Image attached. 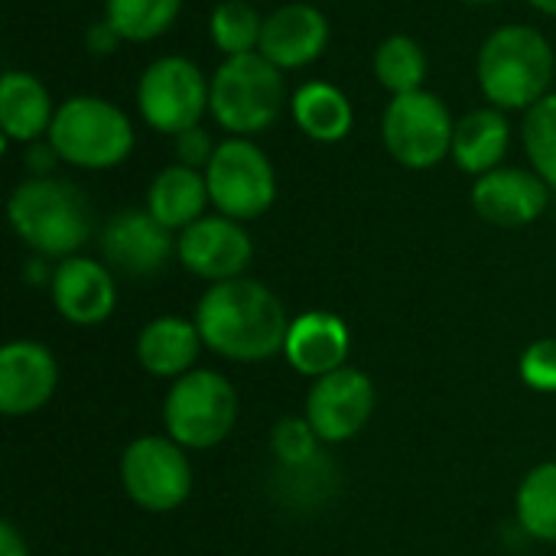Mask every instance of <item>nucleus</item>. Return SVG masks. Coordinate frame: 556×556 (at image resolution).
<instances>
[{
    "label": "nucleus",
    "mask_w": 556,
    "mask_h": 556,
    "mask_svg": "<svg viewBox=\"0 0 556 556\" xmlns=\"http://www.w3.org/2000/svg\"><path fill=\"white\" fill-rule=\"evenodd\" d=\"M538 13H544V16H554L556 20V0H528Z\"/></svg>",
    "instance_id": "nucleus-34"
},
{
    "label": "nucleus",
    "mask_w": 556,
    "mask_h": 556,
    "mask_svg": "<svg viewBox=\"0 0 556 556\" xmlns=\"http://www.w3.org/2000/svg\"><path fill=\"white\" fill-rule=\"evenodd\" d=\"M261 33H264V16L248 0H218L208 16V36L225 59L257 52Z\"/></svg>",
    "instance_id": "nucleus-27"
},
{
    "label": "nucleus",
    "mask_w": 556,
    "mask_h": 556,
    "mask_svg": "<svg viewBox=\"0 0 556 556\" xmlns=\"http://www.w3.org/2000/svg\"><path fill=\"white\" fill-rule=\"evenodd\" d=\"M521 147L531 169L556 192V91L544 94L521 121Z\"/></svg>",
    "instance_id": "nucleus-28"
},
{
    "label": "nucleus",
    "mask_w": 556,
    "mask_h": 556,
    "mask_svg": "<svg viewBox=\"0 0 556 556\" xmlns=\"http://www.w3.org/2000/svg\"><path fill=\"white\" fill-rule=\"evenodd\" d=\"M349 352H352V332L342 316L329 309H309L293 316L283 358L296 375L309 381L332 375L349 365Z\"/></svg>",
    "instance_id": "nucleus-18"
},
{
    "label": "nucleus",
    "mask_w": 556,
    "mask_h": 556,
    "mask_svg": "<svg viewBox=\"0 0 556 556\" xmlns=\"http://www.w3.org/2000/svg\"><path fill=\"white\" fill-rule=\"evenodd\" d=\"M208 182L202 169L182 166V163H169L163 166L150 186H147V202L143 208L166 225L173 235L186 231L189 225H195L202 215H208Z\"/></svg>",
    "instance_id": "nucleus-22"
},
{
    "label": "nucleus",
    "mask_w": 556,
    "mask_h": 556,
    "mask_svg": "<svg viewBox=\"0 0 556 556\" xmlns=\"http://www.w3.org/2000/svg\"><path fill=\"white\" fill-rule=\"evenodd\" d=\"M287 72L267 62L261 52L222 59L212 72L208 117L228 137H257L270 130L290 108Z\"/></svg>",
    "instance_id": "nucleus-4"
},
{
    "label": "nucleus",
    "mask_w": 556,
    "mask_h": 556,
    "mask_svg": "<svg viewBox=\"0 0 556 556\" xmlns=\"http://www.w3.org/2000/svg\"><path fill=\"white\" fill-rule=\"evenodd\" d=\"M173 147H176V163L192 166V169H202V173H205V166L212 163V156H215V150H218L215 137L205 130V124L189 127V130H182L179 137H173Z\"/></svg>",
    "instance_id": "nucleus-31"
},
{
    "label": "nucleus",
    "mask_w": 556,
    "mask_h": 556,
    "mask_svg": "<svg viewBox=\"0 0 556 556\" xmlns=\"http://www.w3.org/2000/svg\"><path fill=\"white\" fill-rule=\"evenodd\" d=\"M176 261L199 280L225 283L248 274L254 261V241L244 222L208 212L195 225L176 235Z\"/></svg>",
    "instance_id": "nucleus-13"
},
{
    "label": "nucleus",
    "mask_w": 556,
    "mask_h": 556,
    "mask_svg": "<svg viewBox=\"0 0 556 556\" xmlns=\"http://www.w3.org/2000/svg\"><path fill=\"white\" fill-rule=\"evenodd\" d=\"M371 72H375V81L391 94H410V91H420L427 85V75H430V59H427V49L407 36V33H391L384 36L378 46H375V55H371Z\"/></svg>",
    "instance_id": "nucleus-24"
},
{
    "label": "nucleus",
    "mask_w": 556,
    "mask_h": 556,
    "mask_svg": "<svg viewBox=\"0 0 556 556\" xmlns=\"http://www.w3.org/2000/svg\"><path fill=\"white\" fill-rule=\"evenodd\" d=\"M46 140L59 163L101 173L121 166L130 156L137 134L130 114L117 101L101 94H72L59 101Z\"/></svg>",
    "instance_id": "nucleus-5"
},
{
    "label": "nucleus",
    "mask_w": 556,
    "mask_h": 556,
    "mask_svg": "<svg viewBox=\"0 0 556 556\" xmlns=\"http://www.w3.org/2000/svg\"><path fill=\"white\" fill-rule=\"evenodd\" d=\"M192 319L205 349L238 365H257L283 355L293 323L283 300L267 283L251 277L212 283L202 293Z\"/></svg>",
    "instance_id": "nucleus-1"
},
{
    "label": "nucleus",
    "mask_w": 556,
    "mask_h": 556,
    "mask_svg": "<svg viewBox=\"0 0 556 556\" xmlns=\"http://www.w3.org/2000/svg\"><path fill=\"white\" fill-rule=\"evenodd\" d=\"M13 235L46 261L81 254L94 235V212L88 195L62 176H26L7 199Z\"/></svg>",
    "instance_id": "nucleus-2"
},
{
    "label": "nucleus",
    "mask_w": 556,
    "mask_h": 556,
    "mask_svg": "<svg viewBox=\"0 0 556 556\" xmlns=\"http://www.w3.org/2000/svg\"><path fill=\"white\" fill-rule=\"evenodd\" d=\"M55 101L46 81L33 72L10 68L0 81V134L3 143H39L49 137L52 117H55Z\"/></svg>",
    "instance_id": "nucleus-19"
},
{
    "label": "nucleus",
    "mask_w": 556,
    "mask_h": 556,
    "mask_svg": "<svg viewBox=\"0 0 556 556\" xmlns=\"http://www.w3.org/2000/svg\"><path fill=\"white\" fill-rule=\"evenodd\" d=\"M59 388V362L36 339H13L0 349V410L29 417L42 410Z\"/></svg>",
    "instance_id": "nucleus-16"
},
{
    "label": "nucleus",
    "mask_w": 556,
    "mask_h": 556,
    "mask_svg": "<svg viewBox=\"0 0 556 556\" xmlns=\"http://www.w3.org/2000/svg\"><path fill=\"white\" fill-rule=\"evenodd\" d=\"M515 518L525 538L538 544H556V463L534 466L515 495Z\"/></svg>",
    "instance_id": "nucleus-25"
},
{
    "label": "nucleus",
    "mask_w": 556,
    "mask_h": 556,
    "mask_svg": "<svg viewBox=\"0 0 556 556\" xmlns=\"http://www.w3.org/2000/svg\"><path fill=\"white\" fill-rule=\"evenodd\" d=\"M459 3H469V7H492V3H502V0H459Z\"/></svg>",
    "instance_id": "nucleus-35"
},
{
    "label": "nucleus",
    "mask_w": 556,
    "mask_h": 556,
    "mask_svg": "<svg viewBox=\"0 0 556 556\" xmlns=\"http://www.w3.org/2000/svg\"><path fill=\"white\" fill-rule=\"evenodd\" d=\"M456 117L440 94L420 88L397 94L384 104L381 114V143L388 156L404 169H433L453 153Z\"/></svg>",
    "instance_id": "nucleus-9"
},
{
    "label": "nucleus",
    "mask_w": 556,
    "mask_h": 556,
    "mask_svg": "<svg viewBox=\"0 0 556 556\" xmlns=\"http://www.w3.org/2000/svg\"><path fill=\"white\" fill-rule=\"evenodd\" d=\"M319 437L309 427L306 417H283L274 424L270 430V453L277 459V466H303L313 463L323 450H319Z\"/></svg>",
    "instance_id": "nucleus-29"
},
{
    "label": "nucleus",
    "mask_w": 556,
    "mask_h": 556,
    "mask_svg": "<svg viewBox=\"0 0 556 556\" xmlns=\"http://www.w3.org/2000/svg\"><path fill=\"white\" fill-rule=\"evenodd\" d=\"M121 489L147 515H169L192 495V463L173 437H137L124 446L117 463Z\"/></svg>",
    "instance_id": "nucleus-8"
},
{
    "label": "nucleus",
    "mask_w": 556,
    "mask_h": 556,
    "mask_svg": "<svg viewBox=\"0 0 556 556\" xmlns=\"http://www.w3.org/2000/svg\"><path fill=\"white\" fill-rule=\"evenodd\" d=\"M518 375L531 391L556 394V339H538L521 352Z\"/></svg>",
    "instance_id": "nucleus-30"
},
{
    "label": "nucleus",
    "mask_w": 556,
    "mask_h": 556,
    "mask_svg": "<svg viewBox=\"0 0 556 556\" xmlns=\"http://www.w3.org/2000/svg\"><path fill=\"white\" fill-rule=\"evenodd\" d=\"M208 199L218 215L254 222L277 202V169L251 137H225L205 166Z\"/></svg>",
    "instance_id": "nucleus-10"
},
{
    "label": "nucleus",
    "mask_w": 556,
    "mask_h": 556,
    "mask_svg": "<svg viewBox=\"0 0 556 556\" xmlns=\"http://www.w3.org/2000/svg\"><path fill=\"white\" fill-rule=\"evenodd\" d=\"M472 208L495 228H528L551 202V186L528 166H498L472 182Z\"/></svg>",
    "instance_id": "nucleus-15"
},
{
    "label": "nucleus",
    "mask_w": 556,
    "mask_h": 556,
    "mask_svg": "<svg viewBox=\"0 0 556 556\" xmlns=\"http://www.w3.org/2000/svg\"><path fill=\"white\" fill-rule=\"evenodd\" d=\"M238 424V391L212 368H192L176 378L163 401V427L189 453L222 446Z\"/></svg>",
    "instance_id": "nucleus-6"
},
{
    "label": "nucleus",
    "mask_w": 556,
    "mask_h": 556,
    "mask_svg": "<svg viewBox=\"0 0 556 556\" xmlns=\"http://www.w3.org/2000/svg\"><path fill=\"white\" fill-rule=\"evenodd\" d=\"M556 75V55L547 33L528 23L495 26L476 55L479 91L492 108L528 111L544 94H551Z\"/></svg>",
    "instance_id": "nucleus-3"
},
{
    "label": "nucleus",
    "mask_w": 556,
    "mask_h": 556,
    "mask_svg": "<svg viewBox=\"0 0 556 556\" xmlns=\"http://www.w3.org/2000/svg\"><path fill=\"white\" fill-rule=\"evenodd\" d=\"M375 404H378L375 381L365 371L345 365L309 384L303 417L309 420V427L323 443H349L368 427Z\"/></svg>",
    "instance_id": "nucleus-11"
},
{
    "label": "nucleus",
    "mask_w": 556,
    "mask_h": 556,
    "mask_svg": "<svg viewBox=\"0 0 556 556\" xmlns=\"http://www.w3.org/2000/svg\"><path fill=\"white\" fill-rule=\"evenodd\" d=\"M212 75L186 55H160L137 78L140 121L166 137H179L208 117Z\"/></svg>",
    "instance_id": "nucleus-7"
},
{
    "label": "nucleus",
    "mask_w": 556,
    "mask_h": 556,
    "mask_svg": "<svg viewBox=\"0 0 556 556\" xmlns=\"http://www.w3.org/2000/svg\"><path fill=\"white\" fill-rule=\"evenodd\" d=\"M202 349H205V342H202L195 319H182V316L150 319L140 329L137 345H134L137 365L150 378H163V381H176V378L189 375L195 368V358Z\"/></svg>",
    "instance_id": "nucleus-21"
},
{
    "label": "nucleus",
    "mask_w": 556,
    "mask_h": 556,
    "mask_svg": "<svg viewBox=\"0 0 556 556\" xmlns=\"http://www.w3.org/2000/svg\"><path fill=\"white\" fill-rule=\"evenodd\" d=\"M85 46H88V52H91V55H114V52L124 46V36H121L108 20H98V23H91V26H88V33H85Z\"/></svg>",
    "instance_id": "nucleus-32"
},
{
    "label": "nucleus",
    "mask_w": 556,
    "mask_h": 556,
    "mask_svg": "<svg viewBox=\"0 0 556 556\" xmlns=\"http://www.w3.org/2000/svg\"><path fill=\"white\" fill-rule=\"evenodd\" d=\"M0 556H29V547L13 521L0 525Z\"/></svg>",
    "instance_id": "nucleus-33"
},
{
    "label": "nucleus",
    "mask_w": 556,
    "mask_h": 556,
    "mask_svg": "<svg viewBox=\"0 0 556 556\" xmlns=\"http://www.w3.org/2000/svg\"><path fill=\"white\" fill-rule=\"evenodd\" d=\"M101 261L124 277L147 280L166 270L176 257V235L147 208H121L98 231Z\"/></svg>",
    "instance_id": "nucleus-12"
},
{
    "label": "nucleus",
    "mask_w": 556,
    "mask_h": 556,
    "mask_svg": "<svg viewBox=\"0 0 556 556\" xmlns=\"http://www.w3.org/2000/svg\"><path fill=\"white\" fill-rule=\"evenodd\" d=\"M511 121L508 111L482 104L472 108L469 114L456 117L453 130V153L450 160L456 163L459 173L479 179L498 166H505V156L511 150Z\"/></svg>",
    "instance_id": "nucleus-20"
},
{
    "label": "nucleus",
    "mask_w": 556,
    "mask_h": 556,
    "mask_svg": "<svg viewBox=\"0 0 556 556\" xmlns=\"http://www.w3.org/2000/svg\"><path fill=\"white\" fill-rule=\"evenodd\" d=\"M49 293H52L55 313L78 329H94L108 323L117 306L114 270L104 261L85 257V254H75L55 264Z\"/></svg>",
    "instance_id": "nucleus-14"
},
{
    "label": "nucleus",
    "mask_w": 556,
    "mask_h": 556,
    "mask_svg": "<svg viewBox=\"0 0 556 556\" xmlns=\"http://www.w3.org/2000/svg\"><path fill=\"white\" fill-rule=\"evenodd\" d=\"M290 117L303 137L313 143H339L355 127V108L349 94L323 78L303 81L290 94Z\"/></svg>",
    "instance_id": "nucleus-23"
},
{
    "label": "nucleus",
    "mask_w": 556,
    "mask_h": 556,
    "mask_svg": "<svg viewBox=\"0 0 556 556\" xmlns=\"http://www.w3.org/2000/svg\"><path fill=\"white\" fill-rule=\"evenodd\" d=\"M186 0H104V20L124 36V42H153L166 36Z\"/></svg>",
    "instance_id": "nucleus-26"
},
{
    "label": "nucleus",
    "mask_w": 556,
    "mask_h": 556,
    "mask_svg": "<svg viewBox=\"0 0 556 556\" xmlns=\"http://www.w3.org/2000/svg\"><path fill=\"white\" fill-rule=\"evenodd\" d=\"M329 20L319 7L293 0L264 16L261 33V55L274 62L280 72H296L323 59L329 46Z\"/></svg>",
    "instance_id": "nucleus-17"
}]
</instances>
